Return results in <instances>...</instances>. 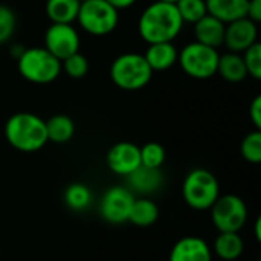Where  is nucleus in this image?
Listing matches in <instances>:
<instances>
[{
	"label": "nucleus",
	"mask_w": 261,
	"mask_h": 261,
	"mask_svg": "<svg viewBox=\"0 0 261 261\" xmlns=\"http://www.w3.org/2000/svg\"><path fill=\"white\" fill-rule=\"evenodd\" d=\"M184 21L174 3L154 2L139 17V35L148 43L173 41L182 31Z\"/></svg>",
	"instance_id": "obj_1"
},
{
	"label": "nucleus",
	"mask_w": 261,
	"mask_h": 261,
	"mask_svg": "<svg viewBox=\"0 0 261 261\" xmlns=\"http://www.w3.org/2000/svg\"><path fill=\"white\" fill-rule=\"evenodd\" d=\"M5 138L9 145L18 151H38L47 142L46 121L34 113H15L5 124Z\"/></svg>",
	"instance_id": "obj_2"
},
{
	"label": "nucleus",
	"mask_w": 261,
	"mask_h": 261,
	"mask_svg": "<svg viewBox=\"0 0 261 261\" xmlns=\"http://www.w3.org/2000/svg\"><path fill=\"white\" fill-rule=\"evenodd\" d=\"M220 196V185L217 177L205 170L196 168L187 174L182 184V197L185 203L196 211L210 210Z\"/></svg>",
	"instance_id": "obj_3"
},
{
	"label": "nucleus",
	"mask_w": 261,
	"mask_h": 261,
	"mask_svg": "<svg viewBox=\"0 0 261 261\" xmlns=\"http://www.w3.org/2000/svg\"><path fill=\"white\" fill-rule=\"evenodd\" d=\"M21 76L34 84H49L58 78L61 61L44 47L24 49L17 60Z\"/></svg>",
	"instance_id": "obj_4"
},
{
	"label": "nucleus",
	"mask_w": 261,
	"mask_h": 261,
	"mask_svg": "<svg viewBox=\"0 0 261 261\" xmlns=\"http://www.w3.org/2000/svg\"><path fill=\"white\" fill-rule=\"evenodd\" d=\"M153 76V70L147 64L144 55L122 54L112 63L110 78L122 90H139L145 87Z\"/></svg>",
	"instance_id": "obj_5"
},
{
	"label": "nucleus",
	"mask_w": 261,
	"mask_h": 261,
	"mask_svg": "<svg viewBox=\"0 0 261 261\" xmlns=\"http://www.w3.org/2000/svg\"><path fill=\"white\" fill-rule=\"evenodd\" d=\"M76 20L87 34L102 37L116 29L119 12L106 0H84L80 5Z\"/></svg>",
	"instance_id": "obj_6"
},
{
	"label": "nucleus",
	"mask_w": 261,
	"mask_h": 261,
	"mask_svg": "<svg viewBox=\"0 0 261 261\" xmlns=\"http://www.w3.org/2000/svg\"><path fill=\"white\" fill-rule=\"evenodd\" d=\"M219 57L217 49L193 41L177 54V61L188 76L196 80H208L217 73Z\"/></svg>",
	"instance_id": "obj_7"
},
{
	"label": "nucleus",
	"mask_w": 261,
	"mask_h": 261,
	"mask_svg": "<svg viewBox=\"0 0 261 261\" xmlns=\"http://www.w3.org/2000/svg\"><path fill=\"white\" fill-rule=\"evenodd\" d=\"M211 210L213 225L219 232H239L248 220V208L236 194L219 196Z\"/></svg>",
	"instance_id": "obj_8"
},
{
	"label": "nucleus",
	"mask_w": 261,
	"mask_h": 261,
	"mask_svg": "<svg viewBox=\"0 0 261 261\" xmlns=\"http://www.w3.org/2000/svg\"><path fill=\"white\" fill-rule=\"evenodd\" d=\"M133 202L135 196L127 187H110L99 200V216L110 225H122L128 222Z\"/></svg>",
	"instance_id": "obj_9"
},
{
	"label": "nucleus",
	"mask_w": 261,
	"mask_h": 261,
	"mask_svg": "<svg viewBox=\"0 0 261 261\" xmlns=\"http://www.w3.org/2000/svg\"><path fill=\"white\" fill-rule=\"evenodd\" d=\"M44 49L63 61L69 55L78 52L80 35L72 24L52 23L44 34Z\"/></svg>",
	"instance_id": "obj_10"
},
{
	"label": "nucleus",
	"mask_w": 261,
	"mask_h": 261,
	"mask_svg": "<svg viewBox=\"0 0 261 261\" xmlns=\"http://www.w3.org/2000/svg\"><path fill=\"white\" fill-rule=\"evenodd\" d=\"M257 37H258L257 23H254L248 17H243L226 24L223 44L229 49V52L240 54L245 52L254 43H257Z\"/></svg>",
	"instance_id": "obj_11"
},
{
	"label": "nucleus",
	"mask_w": 261,
	"mask_h": 261,
	"mask_svg": "<svg viewBox=\"0 0 261 261\" xmlns=\"http://www.w3.org/2000/svg\"><path fill=\"white\" fill-rule=\"evenodd\" d=\"M107 167L112 173L127 177L141 167L139 147L132 142H118L107 153Z\"/></svg>",
	"instance_id": "obj_12"
},
{
	"label": "nucleus",
	"mask_w": 261,
	"mask_h": 261,
	"mask_svg": "<svg viewBox=\"0 0 261 261\" xmlns=\"http://www.w3.org/2000/svg\"><path fill=\"white\" fill-rule=\"evenodd\" d=\"M213 251L210 245L196 236L182 237L171 248L168 261H211Z\"/></svg>",
	"instance_id": "obj_13"
},
{
	"label": "nucleus",
	"mask_w": 261,
	"mask_h": 261,
	"mask_svg": "<svg viewBox=\"0 0 261 261\" xmlns=\"http://www.w3.org/2000/svg\"><path fill=\"white\" fill-rule=\"evenodd\" d=\"M128 190L139 194H151L158 191L164 184V174L161 168H148V167H138L133 173L127 176Z\"/></svg>",
	"instance_id": "obj_14"
},
{
	"label": "nucleus",
	"mask_w": 261,
	"mask_h": 261,
	"mask_svg": "<svg viewBox=\"0 0 261 261\" xmlns=\"http://www.w3.org/2000/svg\"><path fill=\"white\" fill-rule=\"evenodd\" d=\"M225 28L226 24L220 21L219 18L206 14L202 17L197 23H194V35L196 41L217 49L223 44L225 40Z\"/></svg>",
	"instance_id": "obj_15"
},
{
	"label": "nucleus",
	"mask_w": 261,
	"mask_h": 261,
	"mask_svg": "<svg viewBox=\"0 0 261 261\" xmlns=\"http://www.w3.org/2000/svg\"><path fill=\"white\" fill-rule=\"evenodd\" d=\"M208 14L225 24L246 17L249 0H205Z\"/></svg>",
	"instance_id": "obj_16"
},
{
	"label": "nucleus",
	"mask_w": 261,
	"mask_h": 261,
	"mask_svg": "<svg viewBox=\"0 0 261 261\" xmlns=\"http://www.w3.org/2000/svg\"><path fill=\"white\" fill-rule=\"evenodd\" d=\"M177 54L179 52L174 47L173 41L151 43V44H148V49L144 54V58L153 72L154 70H167L176 64Z\"/></svg>",
	"instance_id": "obj_17"
},
{
	"label": "nucleus",
	"mask_w": 261,
	"mask_h": 261,
	"mask_svg": "<svg viewBox=\"0 0 261 261\" xmlns=\"http://www.w3.org/2000/svg\"><path fill=\"white\" fill-rule=\"evenodd\" d=\"M158 219H159V208L151 199H147V197L135 199L130 214H128L130 223L139 228H148L154 225Z\"/></svg>",
	"instance_id": "obj_18"
},
{
	"label": "nucleus",
	"mask_w": 261,
	"mask_h": 261,
	"mask_svg": "<svg viewBox=\"0 0 261 261\" xmlns=\"http://www.w3.org/2000/svg\"><path fill=\"white\" fill-rule=\"evenodd\" d=\"M217 73L229 83H240L248 76V70L243 57L236 52H228L219 57Z\"/></svg>",
	"instance_id": "obj_19"
},
{
	"label": "nucleus",
	"mask_w": 261,
	"mask_h": 261,
	"mask_svg": "<svg viewBox=\"0 0 261 261\" xmlns=\"http://www.w3.org/2000/svg\"><path fill=\"white\" fill-rule=\"evenodd\" d=\"M245 251L243 239L239 232H220L214 240V252L219 258L225 261H234L242 257Z\"/></svg>",
	"instance_id": "obj_20"
},
{
	"label": "nucleus",
	"mask_w": 261,
	"mask_h": 261,
	"mask_svg": "<svg viewBox=\"0 0 261 261\" xmlns=\"http://www.w3.org/2000/svg\"><path fill=\"white\" fill-rule=\"evenodd\" d=\"M80 0H47L46 14L52 23L72 24L80 11Z\"/></svg>",
	"instance_id": "obj_21"
},
{
	"label": "nucleus",
	"mask_w": 261,
	"mask_h": 261,
	"mask_svg": "<svg viewBox=\"0 0 261 261\" xmlns=\"http://www.w3.org/2000/svg\"><path fill=\"white\" fill-rule=\"evenodd\" d=\"M46 133L47 141L55 144H64L72 139L75 133V124L66 115H55L46 121Z\"/></svg>",
	"instance_id": "obj_22"
},
{
	"label": "nucleus",
	"mask_w": 261,
	"mask_h": 261,
	"mask_svg": "<svg viewBox=\"0 0 261 261\" xmlns=\"http://www.w3.org/2000/svg\"><path fill=\"white\" fill-rule=\"evenodd\" d=\"M93 200L92 191L84 184H72L64 191V202L72 211H84Z\"/></svg>",
	"instance_id": "obj_23"
},
{
	"label": "nucleus",
	"mask_w": 261,
	"mask_h": 261,
	"mask_svg": "<svg viewBox=\"0 0 261 261\" xmlns=\"http://www.w3.org/2000/svg\"><path fill=\"white\" fill-rule=\"evenodd\" d=\"M174 5H176L184 23L188 21V23L194 24L202 17H205L208 14L205 0H177Z\"/></svg>",
	"instance_id": "obj_24"
},
{
	"label": "nucleus",
	"mask_w": 261,
	"mask_h": 261,
	"mask_svg": "<svg viewBox=\"0 0 261 261\" xmlns=\"http://www.w3.org/2000/svg\"><path fill=\"white\" fill-rule=\"evenodd\" d=\"M141 165L148 168H161L165 162V148L158 142H148L139 148Z\"/></svg>",
	"instance_id": "obj_25"
},
{
	"label": "nucleus",
	"mask_w": 261,
	"mask_h": 261,
	"mask_svg": "<svg viewBox=\"0 0 261 261\" xmlns=\"http://www.w3.org/2000/svg\"><path fill=\"white\" fill-rule=\"evenodd\" d=\"M242 156L251 164L261 162V132L254 130L242 141Z\"/></svg>",
	"instance_id": "obj_26"
},
{
	"label": "nucleus",
	"mask_w": 261,
	"mask_h": 261,
	"mask_svg": "<svg viewBox=\"0 0 261 261\" xmlns=\"http://www.w3.org/2000/svg\"><path fill=\"white\" fill-rule=\"evenodd\" d=\"M61 69H64V72L70 76V78H83L87 75L89 72V61L87 58L78 52L69 55L67 58H64L61 61Z\"/></svg>",
	"instance_id": "obj_27"
},
{
	"label": "nucleus",
	"mask_w": 261,
	"mask_h": 261,
	"mask_svg": "<svg viewBox=\"0 0 261 261\" xmlns=\"http://www.w3.org/2000/svg\"><path fill=\"white\" fill-rule=\"evenodd\" d=\"M243 61L248 75H251L255 80H261V44L258 41L243 52Z\"/></svg>",
	"instance_id": "obj_28"
},
{
	"label": "nucleus",
	"mask_w": 261,
	"mask_h": 261,
	"mask_svg": "<svg viewBox=\"0 0 261 261\" xmlns=\"http://www.w3.org/2000/svg\"><path fill=\"white\" fill-rule=\"evenodd\" d=\"M17 26V18L15 14L11 8L0 5V43L8 41Z\"/></svg>",
	"instance_id": "obj_29"
},
{
	"label": "nucleus",
	"mask_w": 261,
	"mask_h": 261,
	"mask_svg": "<svg viewBox=\"0 0 261 261\" xmlns=\"http://www.w3.org/2000/svg\"><path fill=\"white\" fill-rule=\"evenodd\" d=\"M249 116H251V121L254 122L255 125V130H260L261 128V96H255L254 101L251 102V107H249Z\"/></svg>",
	"instance_id": "obj_30"
},
{
	"label": "nucleus",
	"mask_w": 261,
	"mask_h": 261,
	"mask_svg": "<svg viewBox=\"0 0 261 261\" xmlns=\"http://www.w3.org/2000/svg\"><path fill=\"white\" fill-rule=\"evenodd\" d=\"M246 17L249 20H252L254 23H260L261 21V0H249L248 5V14Z\"/></svg>",
	"instance_id": "obj_31"
},
{
	"label": "nucleus",
	"mask_w": 261,
	"mask_h": 261,
	"mask_svg": "<svg viewBox=\"0 0 261 261\" xmlns=\"http://www.w3.org/2000/svg\"><path fill=\"white\" fill-rule=\"evenodd\" d=\"M106 2H109L112 6H115L118 11H119V9L130 8L132 5H135V3H136V0H106Z\"/></svg>",
	"instance_id": "obj_32"
},
{
	"label": "nucleus",
	"mask_w": 261,
	"mask_h": 261,
	"mask_svg": "<svg viewBox=\"0 0 261 261\" xmlns=\"http://www.w3.org/2000/svg\"><path fill=\"white\" fill-rule=\"evenodd\" d=\"M254 228H255V240H257V242H260V240H261V234H260L261 219H260V217H258V219L255 220V225H254Z\"/></svg>",
	"instance_id": "obj_33"
},
{
	"label": "nucleus",
	"mask_w": 261,
	"mask_h": 261,
	"mask_svg": "<svg viewBox=\"0 0 261 261\" xmlns=\"http://www.w3.org/2000/svg\"><path fill=\"white\" fill-rule=\"evenodd\" d=\"M158 2H165V3H176L177 0H158Z\"/></svg>",
	"instance_id": "obj_34"
},
{
	"label": "nucleus",
	"mask_w": 261,
	"mask_h": 261,
	"mask_svg": "<svg viewBox=\"0 0 261 261\" xmlns=\"http://www.w3.org/2000/svg\"><path fill=\"white\" fill-rule=\"evenodd\" d=\"M80 2H84V0H80Z\"/></svg>",
	"instance_id": "obj_35"
}]
</instances>
